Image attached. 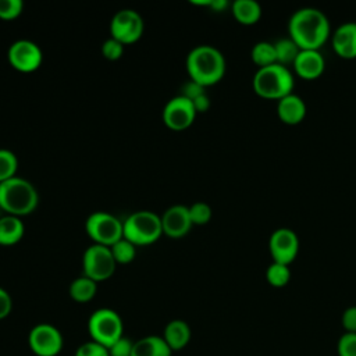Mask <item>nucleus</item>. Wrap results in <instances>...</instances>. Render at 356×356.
Instances as JSON below:
<instances>
[{"mask_svg":"<svg viewBox=\"0 0 356 356\" xmlns=\"http://www.w3.org/2000/svg\"><path fill=\"white\" fill-rule=\"evenodd\" d=\"M288 31L300 50H320L330 36V22L321 10L303 7L291 15Z\"/></svg>","mask_w":356,"mask_h":356,"instance_id":"1","label":"nucleus"},{"mask_svg":"<svg viewBox=\"0 0 356 356\" xmlns=\"http://www.w3.org/2000/svg\"><path fill=\"white\" fill-rule=\"evenodd\" d=\"M186 70L192 81L206 88L222 79L225 74V58L218 49L200 44L188 54Z\"/></svg>","mask_w":356,"mask_h":356,"instance_id":"2","label":"nucleus"},{"mask_svg":"<svg viewBox=\"0 0 356 356\" xmlns=\"http://www.w3.org/2000/svg\"><path fill=\"white\" fill-rule=\"evenodd\" d=\"M38 192L31 182L14 177L0 184V207L10 216L22 217L38 206Z\"/></svg>","mask_w":356,"mask_h":356,"instance_id":"3","label":"nucleus"},{"mask_svg":"<svg viewBox=\"0 0 356 356\" xmlns=\"http://www.w3.org/2000/svg\"><path fill=\"white\" fill-rule=\"evenodd\" d=\"M253 90L263 99L281 100L292 93L295 81L288 67L273 64L259 68L253 75Z\"/></svg>","mask_w":356,"mask_h":356,"instance_id":"4","label":"nucleus"},{"mask_svg":"<svg viewBox=\"0 0 356 356\" xmlns=\"http://www.w3.org/2000/svg\"><path fill=\"white\" fill-rule=\"evenodd\" d=\"M124 238L138 245H150L156 242L161 234V217L149 210H140L129 214L122 222Z\"/></svg>","mask_w":356,"mask_h":356,"instance_id":"5","label":"nucleus"},{"mask_svg":"<svg viewBox=\"0 0 356 356\" xmlns=\"http://www.w3.org/2000/svg\"><path fill=\"white\" fill-rule=\"evenodd\" d=\"M122 320L113 309H97L95 310L88 321V331L90 341H95L107 349L117 342L122 335Z\"/></svg>","mask_w":356,"mask_h":356,"instance_id":"6","label":"nucleus"},{"mask_svg":"<svg viewBox=\"0 0 356 356\" xmlns=\"http://www.w3.org/2000/svg\"><path fill=\"white\" fill-rule=\"evenodd\" d=\"M85 228L90 239L97 245L110 248L124 238L122 222L115 216L106 211L92 213L85 222Z\"/></svg>","mask_w":356,"mask_h":356,"instance_id":"7","label":"nucleus"},{"mask_svg":"<svg viewBox=\"0 0 356 356\" xmlns=\"http://www.w3.org/2000/svg\"><path fill=\"white\" fill-rule=\"evenodd\" d=\"M82 267L85 277L93 280L95 282H100L108 280L114 274L117 263L108 246L95 243L85 250Z\"/></svg>","mask_w":356,"mask_h":356,"instance_id":"8","label":"nucleus"},{"mask_svg":"<svg viewBox=\"0 0 356 356\" xmlns=\"http://www.w3.org/2000/svg\"><path fill=\"white\" fill-rule=\"evenodd\" d=\"M28 343L36 356H57L63 349L64 341L54 325L42 323L29 331Z\"/></svg>","mask_w":356,"mask_h":356,"instance_id":"9","label":"nucleus"},{"mask_svg":"<svg viewBox=\"0 0 356 356\" xmlns=\"http://www.w3.org/2000/svg\"><path fill=\"white\" fill-rule=\"evenodd\" d=\"M110 32L113 39L121 42L122 44H131L142 36L143 19L134 10H120L111 19Z\"/></svg>","mask_w":356,"mask_h":356,"instance_id":"10","label":"nucleus"},{"mask_svg":"<svg viewBox=\"0 0 356 356\" xmlns=\"http://www.w3.org/2000/svg\"><path fill=\"white\" fill-rule=\"evenodd\" d=\"M43 60L40 47L26 39L14 42L8 49V61L11 67L19 72L36 71Z\"/></svg>","mask_w":356,"mask_h":356,"instance_id":"11","label":"nucleus"},{"mask_svg":"<svg viewBox=\"0 0 356 356\" xmlns=\"http://www.w3.org/2000/svg\"><path fill=\"white\" fill-rule=\"evenodd\" d=\"M268 249L273 261L289 266L298 256L299 238L289 228H278L270 236Z\"/></svg>","mask_w":356,"mask_h":356,"instance_id":"12","label":"nucleus"},{"mask_svg":"<svg viewBox=\"0 0 356 356\" xmlns=\"http://www.w3.org/2000/svg\"><path fill=\"white\" fill-rule=\"evenodd\" d=\"M196 110L191 100L184 96H175L164 106L163 121L164 124L174 131H182L192 125L196 117Z\"/></svg>","mask_w":356,"mask_h":356,"instance_id":"13","label":"nucleus"},{"mask_svg":"<svg viewBox=\"0 0 356 356\" xmlns=\"http://www.w3.org/2000/svg\"><path fill=\"white\" fill-rule=\"evenodd\" d=\"M192 225L193 224L189 217V209L182 204L168 207L161 216L163 234L170 238L185 236Z\"/></svg>","mask_w":356,"mask_h":356,"instance_id":"14","label":"nucleus"},{"mask_svg":"<svg viewBox=\"0 0 356 356\" xmlns=\"http://www.w3.org/2000/svg\"><path fill=\"white\" fill-rule=\"evenodd\" d=\"M325 68V60L318 50H300L295 63L293 70L305 81L317 79Z\"/></svg>","mask_w":356,"mask_h":356,"instance_id":"15","label":"nucleus"},{"mask_svg":"<svg viewBox=\"0 0 356 356\" xmlns=\"http://www.w3.org/2000/svg\"><path fill=\"white\" fill-rule=\"evenodd\" d=\"M332 49L341 58L356 60V22H345L335 29Z\"/></svg>","mask_w":356,"mask_h":356,"instance_id":"16","label":"nucleus"},{"mask_svg":"<svg viewBox=\"0 0 356 356\" xmlns=\"http://www.w3.org/2000/svg\"><path fill=\"white\" fill-rule=\"evenodd\" d=\"M278 118L286 125H298L306 115V104L303 99L295 93H291L277 103Z\"/></svg>","mask_w":356,"mask_h":356,"instance_id":"17","label":"nucleus"},{"mask_svg":"<svg viewBox=\"0 0 356 356\" xmlns=\"http://www.w3.org/2000/svg\"><path fill=\"white\" fill-rule=\"evenodd\" d=\"M163 339L171 350H181L191 339V328L184 320H172L165 325Z\"/></svg>","mask_w":356,"mask_h":356,"instance_id":"18","label":"nucleus"},{"mask_svg":"<svg viewBox=\"0 0 356 356\" xmlns=\"http://www.w3.org/2000/svg\"><path fill=\"white\" fill-rule=\"evenodd\" d=\"M172 350L168 348L163 337L149 335L134 342L132 356H171Z\"/></svg>","mask_w":356,"mask_h":356,"instance_id":"19","label":"nucleus"},{"mask_svg":"<svg viewBox=\"0 0 356 356\" xmlns=\"http://www.w3.org/2000/svg\"><path fill=\"white\" fill-rule=\"evenodd\" d=\"M24 235V224L19 217L4 216L0 217V245L11 246L19 242Z\"/></svg>","mask_w":356,"mask_h":356,"instance_id":"20","label":"nucleus"},{"mask_svg":"<svg viewBox=\"0 0 356 356\" xmlns=\"http://www.w3.org/2000/svg\"><path fill=\"white\" fill-rule=\"evenodd\" d=\"M232 15L242 25H253L261 17V7L254 0H236L232 3Z\"/></svg>","mask_w":356,"mask_h":356,"instance_id":"21","label":"nucleus"},{"mask_svg":"<svg viewBox=\"0 0 356 356\" xmlns=\"http://www.w3.org/2000/svg\"><path fill=\"white\" fill-rule=\"evenodd\" d=\"M96 291H97V282H95L93 280L85 275L75 278L70 284V289H68L70 296L78 303H86L92 300L96 295Z\"/></svg>","mask_w":356,"mask_h":356,"instance_id":"22","label":"nucleus"},{"mask_svg":"<svg viewBox=\"0 0 356 356\" xmlns=\"http://www.w3.org/2000/svg\"><path fill=\"white\" fill-rule=\"evenodd\" d=\"M250 58L259 68L277 64L274 43H270V42L254 43L250 50Z\"/></svg>","mask_w":356,"mask_h":356,"instance_id":"23","label":"nucleus"},{"mask_svg":"<svg viewBox=\"0 0 356 356\" xmlns=\"http://www.w3.org/2000/svg\"><path fill=\"white\" fill-rule=\"evenodd\" d=\"M275 47V56H277V64H281L284 67H286L288 64L295 63L300 49L298 47V44L291 39V38H285V39H280L274 43Z\"/></svg>","mask_w":356,"mask_h":356,"instance_id":"24","label":"nucleus"},{"mask_svg":"<svg viewBox=\"0 0 356 356\" xmlns=\"http://www.w3.org/2000/svg\"><path fill=\"white\" fill-rule=\"evenodd\" d=\"M266 280L271 286H275V288L285 286L291 280L289 266L273 261L266 270Z\"/></svg>","mask_w":356,"mask_h":356,"instance_id":"25","label":"nucleus"},{"mask_svg":"<svg viewBox=\"0 0 356 356\" xmlns=\"http://www.w3.org/2000/svg\"><path fill=\"white\" fill-rule=\"evenodd\" d=\"M110 250L117 264L131 263L136 254V246L125 238H121L114 245H111Z\"/></svg>","mask_w":356,"mask_h":356,"instance_id":"26","label":"nucleus"},{"mask_svg":"<svg viewBox=\"0 0 356 356\" xmlns=\"http://www.w3.org/2000/svg\"><path fill=\"white\" fill-rule=\"evenodd\" d=\"M17 167H18L17 156L11 150L0 149V184L17 177L15 175Z\"/></svg>","mask_w":356,"mask_h":356,"instance_id":"27","label":"nucleus"},{"mask_svg":"<svg viewBox=\"0 0 356 356\" xmlns=\"http://www.w3.org/2000/svg\"><path fill=\"white\" fill-rule=\"evenodd\" d=\"M189 209V217L193 225H204L211 218V207L204 202H196Z\"/></svg>","mask_w":356,"mask_h":356,"instance_id":"28","label":"nucleus"},{"mask_svg":"<svg viewBox=\"0 0 356 356\" xmlns=\"http://www.w3.org/2000/svg\"><path fill=\"white\" fill-rule=\"evenodd\" d=\"M24 4L21 0H0V18L14 19L22 13Z\"/></svg>","mask_w":356,"mask_h":356,"instance_id":"29","label":"nucleus"},{"mask_svg":"<svg viewBox=\"0 0 356 356\" xmlns=\"http://www.w3.org/2000/svg\"><path fill=\"white\" fill-rule=\"evenodd\" d=\"M122 53H124V44L113 38L104 40L102 44V54L104 58H107L110 61H115V60L121 58Z\"/></svg>","mask_w":356,"mask_h":356,"instance_id":"30","label":"nucleus"},{"mask_svg":"<svg viewBox=\"0 0 356 356\" xmlns=\"http://www.w3.org/2000/svg\"><path fill=\"white\" fill-rule=\"evenodd\" d=\"M339 356H356V334L355 332H345L337 346Z\"/></svg>","mask_w":356,"mask_h":356,"instance_id":"31","label":"nucleus"},{"mask_svg":"<svg viewBox=\"0 0 356 356\" xmlns=\"http://www.w3.org/2000/svg\"><path fill=\"white\" fill-rule=\"evenodd\" d=\"M75 356H110L108 349L95 341H88L82 343L76 352Z\"/></svg>","mask_w":356,"mask_h":356,"instance_id":"32","label":"nucleus"},{"mask_svg":"<svg viewBox=\"0 0 356 356\" xmlns=\"http://www.w3.org/2000/svg\"><path fill=\"white\" fill-rule=\"evenodd\" d=\"M132 348H134V342L127 337H121L117 342H114L108 348V355L110 356H132Z\"/></svg>","mask_w":356,"mask_h":356,"instance_id":"33","label":"nucleus"},{"mask_svg":"<svg viewBox=\"0 0 356 356\" xmlns=\"http://www.w3.org/2000/svg\"><path fill=\"white\" fill-rule=\"evenodd\" d=\"M206 93V89L204 86H202L200 83L195 82V81H188L184 86H182V92H181V96H184L185 99L193 102L195 99H197L199 96L204 95Z\"/></svg>","mask_w":356,"mask_h":356,"instance_id":"34","label":"nucleus"},{"mask_svg":"<svg viewBox=\"0 0 356 356\" xmlns=\"http://www.w3.org/2000/svg\"><path fill=\"white\" fill-rule=\"evenodd\" d=\"M342 327L345 328L346 332H355L356 334V306L348 307L342 313Z\"/></svg>","mask_w":356,"mask_h":356,"instance_id":"35","label":"nucleus"},{"mask_svg":"<svg viewBox=\"0 0 356 356\" xmlns=\"http://www.w3.org/2000/svg\"><path fill=\"white\" fill-rule=\"evenodd\" d=\"M11 307H13V300L10 293L0 286V320L6 318L10 314Z\"/></svg>","mask_w":356,"mask_h":356,"instance_id":"36","label":"nucleus"},{"mask_svg":"<svg viewBox=\"0 0 356 356\" xmlns=\"http://www.w3.org/2000/svg\"><path fill=\"white\" fill-rule=\"evenodd\" d=\"M192 104H193L196 113H206L209 110V107H210V99H209L207 93H204V95L199 96L197 99H195L192 102Z\"/></svg>","mask_w":356,"mask_h":356,"instance_id":"37","label":"nucleus"},{"mask_svg":"<svg viewBox=\"0 0 356 356\" xmlns=\"http://www.w3.org/2000/svg\"><path fill=\"white\" fill-rule=\"evenodd\" d=\"M227 6H228V3H227L225 0H211V1H210V7H211L214 11H221V10H224Z\"/></svg>","mask_w":356,"mask_h":356,"instance_id":"38","label":"nucleus"},{"mask_svg":"<svg viewBox=\"0 0 356 356\" xmlns=\"http://www.w3.org/2000/svg\"><path fill=\"white\" fill-rule=\"evenodd\" d=\"M1 211H3V210H1V207H0V213H1Z\"/></svg>","mask_w":356,"mask_h":356,"instance_id":"39","label":"nucleus"}]
</instances>
